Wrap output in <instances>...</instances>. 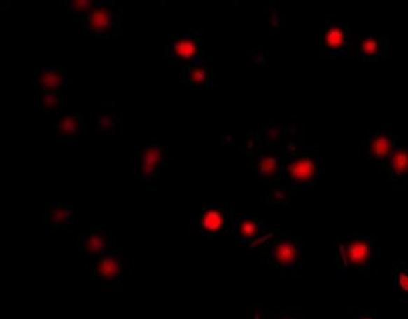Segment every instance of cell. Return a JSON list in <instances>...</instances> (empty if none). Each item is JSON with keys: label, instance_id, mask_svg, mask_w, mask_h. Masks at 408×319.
I'll use <instances>...</instances> for the list:
<instances>
[{"label": "cell", "instance_id": "obj_1", "mask_svg": "<svg viewBox=\"0 0 408 319\" xmlns=\"http://www.w3.org/2000/svg\"><path fill=\"white\" fill-rule=\"evenodd\" d=\"M375 257L376 247L372 238L358 233H349L335 240V275L346 277L353 273L367 271Z\"/></svg>", "mask_w": 408, "mask_h": 319}, {"label": "cell", "instance_id": "obj_2", "mask_svg": "<svg viewBox=\"0 0 408 319\" xmlns=\"http://www.w3.org/2000/svg\"><path fill=\"white\" fill-rule=\"evenodd\" d=\"M304 242L288 230H276L260 248L269 266L278 274H290L300 268Z\"/></svg>", "mask_w": 408, "mask_h": 319}, {"label": "cell", "instance_id": "obj_3", "mask_svg": "<svg viewBox=\"0 0 408 319\" xmlns=\"http://www.w3.org/2000/svg\"><path fill=\"white\" fill-rule=\"evenodd\" d=\"M321 170V158L312 150L295 151L288 155L280 164V176L286 179L288 189L302 188L314 184Z\"/></svg>", "mask_w": 408, "mask_h": 319}, {"label": "cell", "instance_id": "obj_4", "mask_svg": "<svg viewBox=\"0 0 408 319\" xmlns=\"http://www.w3.org/2000/svg\"><path fill=\"white\" fill-rule=\"evenodd\" d=\"M120 16L115 2H97L84 14V29L87 34L106 39L115 36L120 27Z\"/></svg>", "mask_w": 408, "mask_h": 319}, {"label": "cell", "instance_id": "obj_5", "mask_svg": "<svg viewBox=\"0 0 408 319\" xmlns=\"http://www.w3.org/2000/svg\"><path fill=\"white\" fill-rule=\"evenodd\" d=\"M230 232L239 243L248 250H260L267 239L276 232L275 229L268 228L262 219H232Z\"/></svg>", "mask_w": 408, "mask_h": 319}, {"label": "cell", "instance_id": "obj_6", "mask_svg": "<svg viewBox=\"0 0 408 319\" xmlns=\"http://www.w3.org/2000/svg\"><path fill=\"white\" fill-rule=\"evenodd\" d=\"M232 219L229 208L220 207L217 204L204 208L197 219L193 221V231L200 233L205 238H216L230 229Z\"/></svg>", "mask_w": 408, "mask_h": 319}, {"label": "cell", "instance_id": "obj_7", "mask_svg": "<svg viewBox=\"0 0 408 319\" xmlns=\"http://www.w3.org/2000/svg\"><path fill=\"white\" fill-rule=\"evenodd\" d=\"M398 135L391 131H374L365 143L363 158L367 161H376L383 163L397 149Z\"/></svg>", "mask_w": 408, "mask_h": 319}, {"label": "cell", "instance_id": "obj_8", "mask_svg": "<svg viewBox=\"0 0 408 319\" xmlns=\"http://www.w3.org/2000/svg\"><path fill=\"white\" fill-rule=\"evenodd\" d=\"M388 36H379L372 32H368L357 39L358 56L367 62L384 60L388 56Z\"/></svg>", "mask_w": 408, "mask_h": 319}, {"label": "cell", "instance_id": "obj_9", "mask_svg": "<svg viewBox=\"0 0 408 319\" xmlns=\"http://www.w3.org/2000/svg\"><path fill=\"white\" fill-rule=\"evenodd\" d=\"M351 30L346 25L331 24L321 33L322 47L330 54H346L349 51Z\"/></svg>", "mask_w": 408, "mask_h": 319}, {"label": "cell", "instance_id": "obj_10", "mask_svg": "<svg viewBox=\"0 0 408 319\" xmlns=\"http://www.w3.org/2000/svg\"><path fill=\"white\" fill-rule=\"evenodd\" d=\"M121 276L122 264L118 254L107 251L97 259L94 278L103 286L110 287L118 286Z\"/></svg>", "mask_w": 408, "mask_h": 319}, {"label": "cell", "instance_id": "obj_11", "mask_svg": "<svg viewBox=\"0 0 408 319\" xmlns=\"http://www.w3.org/2000/svg\"><path fill=\"white\" fill-rule=\"evenodd\" d=\"M379 168L384 170L389 182L408 180V147L398 146L389 158Z\"/></svg>", "mask_w": 408, "mask_h": 319}, {"label": "cell", "instance_id": "obj_12", "mask_svg": "<svg viewBox=\"0 0 408 319\" xmlns=\"http://www.w3.org/2000/svg\"><path fill=\"white\" fill-rule=\"evenodd\" d=\"M33 86L41 88V90L62 91L70 82L69 74L61 67L52 69H43L36 72L31 79Z\"/></svg>", "mask_w": 408, "mask_h": 319}, {"label": "cell", "instance_id": "obj_13", "mask_svg": "<svg viewBox=\"0 0 408 319\" xmlns=\"http://www.w3.org/2000/svg\"><path fill=\"white\" fill-rule=\"evenodd\" d=\"M164 165V149L159 144H147L143 150L139 168L140 177L143 179L155 177Z\"/></svg>", "mask_w": 408, "mask_h": 319}, {"label": "cell", "instance_id": "obj_14", "mask_svg": "<svg viewBox=\"0 0 408 319\" xmlns=\"http://www.w3.org/2000/svg\"><path fill=\"white\" fill-rule=\"evenodd\" d=\"M55 130L58 132L63 139L66 140H73L81 136L85 137L84 118L78 113L66 115L55 125Z\"/></svg>", "mask_w": 408, "mask_h": 319}, {"label": "cell", "instance_id": "obj_15", "mask_svg": "<svg viewBox=\"0 0 408 319\" xmlns=\"http://www.w3.org/2000/svg\"><path fill=\"white\" fill-rule=\"evenodd\" d=\"M280 164L275 154H265L260 156L251 165L254 175L263 180H273L280 176Z\"/></svg>", "mask_w": 408, "mask_h": 319}, {"label": "cell", "instance_id": "obj_16", "mask_svg": "<svg viewBox=\"0 0 408 319\" xmlns=\"http://www.w3.org/2000/svg\"><path fill=\"white\" fill-rule=\"evenodd\" d=\"M83 245H84L85 252L89 259H99L101 256L108 251L106 248V239L100 230L87 233L83 237Z\"/></svg>", "mask_w": 408, "mask_h": 319}, {"label": "cell", "instance_id": "obj_17", "mask_svg": "<svg viewBox=\"0 0 408 319\" xmlns=\"http://www.w3.org/2000/svg\"><path fill=\"white\" fill-rule=\"evenodd\" d=\"M63 105L62 91L41 90L39 107L44 110L45 115L57 114L58 109Z\"/></svg>", "mask_w": 408, "mask_h": 319}, {"label": "cell", "instance_id": "obj_18", "mask_svg": "<svg viewBox=\"0 0 408 319\" xmlns=\"http://www.w3.org/2000/svg\"><path fill=\"white\" fill-rule=\"evenodd\" d=\"M49 220L52 222L54 228L60 229L71 225L73 219V211L71 207H66L63 205H52L49 211Z\"/></svg>", "mask_w": 408, "mask_h": 319}, {"label": "cell", "instance_id": "obj_19", "mask_svg": "<svg viewBox=\"0 0 408 319\" xmlns=\"http://www.w3.org/2000/svg\"><path fill=\"white\" fill-rule=\"evenodd\" d=\"M173 51L177 57L184 60H191L197 55L198 43L195 39H182L174 43Z\"/></svg>", "mask_w": 408, "mask_h": 319}, {"label": "cell", "instance_id": "obj_20", "mask_svg": "<svg viewBox=\"0 0 408 319\" xmlns=\"http://www.w3.org/2000/svg\"><path fill=\"white\" fill-rule=\"evenodd\" d=\"M394 269V287L408 301V266L405 264L393 265Z\"/></svg>", "mask_w": 408, "mask_h": 319}, {"label": "cell", "instance_id": "obj_21", "mask_svg": "<svg viewBox=\"0 0 408 319\" xmlns=\"http://www.w3.org/2000/svg\"><path fill=\"white\" fill-rule=\"evenodd\" d=\"M120 118L116 115L107 114L93 118V130L97 133H106L115 130Z\"/></svg>", "mask_w": 408, "mask_h": 319}, {"label": "cell", "instance_id": "obj_22", "mask_svg": "<svg viewBox=\"0 0 408 319\" xmlns=\"http://www.w3.org/2000/svg\"><path fill=\"white\" fill-rule=\"evenodd\" d=\"M96 1L92 0H73L69 2V12L70 13H79V12L88 11L96 4Z\"/></svg>", "mask_w": 408, "mask_h": 319}, {"label": "cell", "instance_id": "obj_23", "mask_svg": "<svg viewBox=\"0 0 408 319\" xmlns=\"http://www.w3.org/2000/svg\"><path fill=\"white\" fill-rule=\"evenodd\" d=\"M206 79L204 70L200 69H191L188 72V79L192 84H202Z\"/></svg>", "mask_w": 408, "mask_h": 319}, {"label": "cell", "instance_id": "obj_24", "mask_svg": "<svg viewBox=\"0 0 408 319\" xmlns=\"http://www.w3.org/2000/svg\"><path fill=\"white\" fill-rule=\"evenodd\" d=\"M304 315L300 312H279L268 314V319H304Z\"/></svg>", "mask_w": 408, "mask_h": 319}, {"label": "cell", "instance_id": "obj_25", "mask_svg": "<svg viewBox=\"0 0 408 319\" xmlns=\"http://www.w3.org/2000/svg\"><path fill=\"white\" fill-rule=\"evenodd\" d=\"M351 319H379V313H377L376 309L365 308L360 309L358 315Z\"/></svg>", "mask_w": 408, "mask_h": 319}, {"label": "cell", "instance_id": "obj_26", "mask_svg": "<svg viewBox=\"0 0 408 319\" xmlns=\"http://www.w3.org/2000/svg\"><path fill=\"white\" fill-rule=\"evenodd\" d=\"M248 319H268V314L262 311V306H251Z\"/></svg>", "mask_w": 408, "mask_h": 319}]
</instances>
